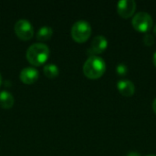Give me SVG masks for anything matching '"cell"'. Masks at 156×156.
<instances>
[{"mask_svg": "<svg viewBox=\"0 0 156 156\" xmlns=\"http://www.w3.org/2000/svg\"><path fill=\"white\" fill-rule=\"evenodd\" d=\"M50 51L47 45L43 43L32 44L27 50V59L33 66H40L44 64L48 57Z\"/></svg>", "mask_w": 156, "mask_h": 156, "instance_id": "obj_1", "label": "cell"}, {"mask_svg": "<svg viewBox=\"0 0 156 156\" xmlns=\"http://www.w3.org/2000/svg\"><path fill=\"white\" fill-rule=\"evenodd\" d=\"M106 70L105 61L98 56H90L83 65L84 75L91 80L101 78Z\"/></svg>", "mask_w": 156, "mask_h": 156, "instance_id": "obj_2", "label": "cell"}, {"mask_svg": "<svg viewBox=\"0 0 156 156\" xmlns=\"http://www.w3.org/2000/svg\"><path fill=\"white\" fill-rule=\"evenodd\" d=\"M91 34V27L86 20L76 21L71 27V37L78 43H83L88 40Z\"/></svg>", "mask_w": 156, "mask_h": 156, "instance_id": "obj_3", "label": "cell"}, {"mask_svg": "<svg viewBox=\"0 0 156 156\" xmlns=\"http://www.w3.org/2000/svg\"><path fill=\"white\" fill-rule=\"evenodd\" d=\"M133 26L140 32H147L153 27V17L147 12H138L132 20Z\"/></svg>", "mask_w": 156, "mask_h": 156, "instance_id": "obj_4", "label": "cell"}, {"mask_svg": "<svg viewBox=\"0 0 156 156\" xmlns=\"http://www.w3.org/2000/svg\"><path fill=\"white\" fill-rule=\"evenodd\" d=\"M15 33L22 40H28L34 36V27L27 19H19L14 27Z\"/></svg>", "mask_w": 156, "mask_h": 156, "instance_id": "obj_5", "label": "cell"}, {"mask_svg": "<svg viewBox=\"0 0 156 156\" xmlns=\"http://www.w3.org/2000/svg\"><path fill=\"white\" fill-rule=\"evenodd\" d=\"M136 9V2L134 0H120L117 5V10L121 16L128 18L132 16Z\"/></svg>", "mask_w": 156, "mask_h": 156, "instance_id": "obj_6", "label": "cell"}, {"mask_svg": "<svg viewBox=\"0 0 156 156\" xmlns=\"http://www.w3.org/2000/svg\"><path fill=\"white\" fill-rule=\"evenodd\" d=\"M107 47H108L107 38L102 35H98L92 39L90 48L89 49V53L93 54L91 56H95V54L102 53L107 48Z\"/></svg>", "mask_w": 156, "mask_h": 156, "instance_id": "obj_7", "label": "cell"}, {"mask_svg": "<svg viewBox=\"0 0 156 156\" xmlns=\"http://www.w3.org/2000/svg\"><path fill=\"white\" fill-rule=\"evenodd\" d=\"M20 80L26 84H32L38 79V71L33 67H27L23 69L19 75Z\"/></svg>", "mask_w": 156, "mask_h": 156, "instance_id": "obj_8", "label": "cell"}, {"mask_svg": "<svg viewBox=\"0 0 156 156\" xmlns=\"http://www.w3.org/2000/svg\"><path fill=\"white\" fill-rule=\"evenodd\" d=\"M117 88L123 96H133L135 91V86L130 80H120L117 82Z\"/></svg>", "mask_w": 156, "mask_h": 156, "instance_id": "obj_9", "label": "cell"}, {"mask_svg": "<svg viewBox=\"0 0 156 156\" xmlns=\"http://www.w3.org/2000/svg\"><path fill=\"white\" fill-rule=\"evenodd\" d=\"M14 102H15V99L9 91L7 90L0 91V107L8 110L13 107Z\"/></svg>", "mask_w": 156, "mask_h": 156, "instance_id": "obj_10", "label": "cell"}, {"mask_svg": "<svg viewBox=\"0 0 156 156\" xmlns=\"http://www.w3.org/2000/svg\"><path fill=\"white\" fill-rule=\"evenodd\" d=\"M52 35H53V29L50 27L44 26L38 29L37 33V38L39 40H48L52 37Z\"/></svg>", "mask_w": 156, "mask_h": 156, "instance_id": "obj_11", "label": "cell"}, {"mask_svg": "<svg viewBox=\"0 0 156 156\" xmlns=\"http://www.w3.org/2000/svg\"><path fill=\"white\" fill-rule=\"evenodd\" d=\"M43 71H44L45 75L48 78L53 79V78H55V77H57L58 75L59 69H58V66L56 64L50 63V64H47V65L44 66Z\"/></svg>", "mask_w": 156, "mask_h": 156, "instance_id": "obj_12", "label": "cell"}, {"mask_svg": "<svg viewBox=\"0 0 156 156\" xmlns=\"http://www.w3.org/2000/svg\"><path fill=\"white\" fill-rule=\"evenodd\" d=\"M128 71V67L124 63H120L116 67V72L120 76H124Z\"/></svg>", "mask_w": 156, "mask_h": 156, "instance_id": "obj_13", "label": "cell"}, {"mask_svg": "<svg viewBox=\"0 0 156 156\" xmlns=\"http://www.w3.org/2000/svg\"><path fill=\"white\" fill-rule=\"evenodd\" d=\"M144 44L146 45V46H151V45H153L154 44V37H153V35H151V34H146L144 37Z\"/></svg>", "mask_w": 156, "mask_h": 156, "instance_id": "obj_14", "label": "cell"}, {"mask_svg": "<svg viewBox=\"0 0 156 156\" xmlns=\"http://www.w3.org/2000/svg\"><path fill=\"white\" fill-rule=\"evenodd\" d=\"M127 156H140V154L137 152H131L127 154Z\"/></svg>", "mask_w": 156, "mask_h": 156, "instance_id": "obj_15", "label": "cell"}, {"mask_svg": "<svg viewBox=\"0 0 156 156\" xmlns=\"http://www.w3.org/2000/svg\"><path fill=\"white\" fill-rule=\"evenodd\" d=\"M153 109H154V112L156 113V98L154 100V101H153Z\"/></svg>", "mask_w": 156, "mask_h": 156, "instance_id": "obj_16", "label": "cell"}, {"mask_svg": "<svg viewBox=\"0 0 156 156\" xmlns=\"http://www.w3.org/2000/svg\"><path fill=\"white\" fill-rule=\"evenodd\" d=\"M154 65L156 66V51L154 52Z\"/></svg>", "mask_w": 156, "mask_h": 156, "instance_id": "obj_17", "label": "cell"}, {"mask_svg": "<svg viewBox=\"0 0 156 156\" xmlns=\"http://www.w3.org/2000/svg\"><path fill=\"white\" fill-rule=\"evenodd\" d=\"M1 83H2V76L0 74V85H1Z\"/></svg>", "mask_w": 156, "mask_h": 156, "instance_id": "obj_18", "label": "cell"}, {"mask_svg": "<svg viewBox=\"0 0 156 156\" xmlns=\"http://www.w3.org/2000/svg\"><path fill=\"white\" fill-rule=\"evenodd\" d=\"M154 34L156 35V25L154 26Z\"/></svg>", "mask_w": 156, "mask_h": 156, "instance_id": "obj_19", "label": "cell"}, {"mask_svg": "<svg viewBox=\"0 0 156 156\" xmlns=\"http://www.w3.org/2000/svg\"><path fill=\"white\" fill-rule=\"evenodd\" d=\"M146 156H156L155 154H148V155H146Z\"/></svg>", "mask_w": 156, "mask_h": 156, "instance_id": "obj_20", "label": "cell"}]
</instances>
